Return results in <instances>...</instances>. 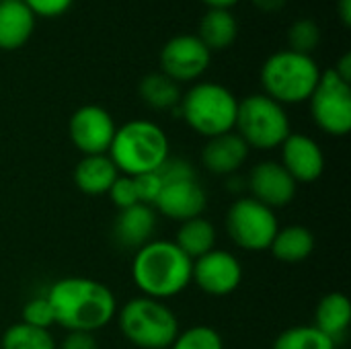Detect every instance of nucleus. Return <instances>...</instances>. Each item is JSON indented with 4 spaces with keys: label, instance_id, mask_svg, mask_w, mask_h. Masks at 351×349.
Segmentation results:
<instances>
[{
    "label": "nucleus",
    "instance_id": "nucleus-27",
    "mask_svg": "<svg viewBox=\"0 0 351 349\" xmlns=\"http://www.w3.org/2000/svg\"><path fill=\"white\" fill-rule=\"evenodd\" d=\"M288 43L292 51L313 56V51L321 43V29L319 23L313 19H296L288 29Z\"/></svg>",
    "mask_w": 351,
    "mask_h": 349
},
{
    "label": "nucleus",
    "instance_id": "nucleus-11",
    "mask_svg": "<svg viewBox=\"0 0 351 349\" xmlns=\"http://www.w3.org/2000/svg\"><path fill=\"white\" fill-rule=\"evenodd\" d=\"M115 121L111 113L101 105H82L78 107L68 121L70 142L82 156L107 154L115 136Z\"/></svg>",
    "mask_w": 351,
    "mask_h": 349
},
{
    "label": "nucleus",
    "instance_id": "nucleus-13",
    "mask_svg": "<svg viewBox=\"0 0 351 349\" xmlns=\"http://www.w3.org/2000/svg\"><path fill=\"white\" fill-rule=\"evenodd\" d=\"M247 187L253 200L276 210L292 204V200L296 197L298 183L290 177V173L280 163L261 160L251 169Z\"/></svg>",
    "mask_w": 351,
    "mask_h": 349
},
{
    "label": "nucleus",
    "instance_id": "nucleus-36",
    "mask_svg": "<svg viewBox=\"0 0 351 349\" xmlns=\"http://www.w3.org/2000/svg\"><path fill=\"white\" fill-rule=\"evenodd\" d=\"M337 14H339V21L343 27H350L351 25V0H337Z\"/></svg>",
    "mask_w": 351,
    "mask_h": 349
},
{
    "label": "nucleus",
    "instance_id": "nucleus-33",
    "mask_svg": "<svg viewBox=\"0 0 351 349\" xmlns=\"http://www.w3.org/2000/svg\"><path fill=\"white\" fill-rule=\"evenodd\" d=\"M58 349H99V344L93 333H82V331H70L64 341L58 346Z\"/></svg>",
    "mask_w": 351,
    "mask_h": 349
},
{
    "label": "nucleus",
    "instance_id": "nucleus-14",
    "mask_svg": "<svg viewBox=\"0 0 351 349\" xmlns=\"http://www.w3.org/2000/svg\"><path fill=\"white\" fill-rule=\"evenodd\" d=\"M282 150V167L296 183H315L323 177L327 160L321 144L306 134H290Z\"/></svg>",
    "mask_w": 351,
    "mask_h": 349
},
{
    "label": "nucleus",
    "instance_id": "nucleus-20",
    "mask_svg": "<svg viewBox=\"0 0 351 349\" xmlns=\"http://www.w3.org/2000/svg\"><path fill=\"white\" fill-rule=\"evenodd\" d=\"M195 35L210 51L226 49L239 37V21L230 8H208L197 23Z\"/></svg>",
    "mask_w": 351,
    "mask_h": 349
},
{
    "label": "nucleus",
    "instance_id": "nucleus-16",
    "mask_svg": "<svg viewBox=\"0 0 351 349\" xmlns=\"http://www.w3.org/2000/svg\"><path fill=\"white\" fill-rule=\"evenodd\" d=\"M249 146L237 132L210 138L202 148V163L212 175L232 177L249 158Z\"/></svg>",
    "mask_w": 351,
    "mask_h": 349
},
{
    "label": "nucleus",
    "instance_id": "nucleus-9",
    "mask_svg": "<svg viewBox=\"0 0 351 349\" xmlns=\"http://www.w3.org/2000/svg\"><path fill=\"white\" fill-rule=\"evenodd\" d=\"M311 117L319 130L343 138L351 130V84L341 80L333 68L321 74L311 99Z\"/></svg>",
    "mask_w": 351,
    "mask_h": 349
},
{
    "label": "nucleus",
    "instance_id": "nucleus-2",
    "mask_svg": "<svg viewBox=\"0 0 351 349\" xmlns=\"http://www.w3.org/2000/svg\"><path fill=\"white\" fill-rule=\"evenodd\" d=\"M193 261L173 241H150L134 253L132 280L146 298L169 300L191 284Z\"/></svg>",
    "mask_w": 351,
    "mask_h": 349
},
{
    "label": "nucleus",
    "instance_id": "nucleus-30",
    "mask_svg": "<svg viewBox=\"0 0 351 349\" xmlns=\"http://www.w3.org/2000/svg\"><path fill=\"white\" fill-rule=\"evenodd\" d=\"M107 193H109V197H111V202H113V206L117 210H128V208L140 204L138 193H136L134 177H128V175H119Z\"/></svg>",
    "mask_w": 351,
    "mask_h": 349
},
{
    "label": "nucleus",
    "instance_id": "nucleus-24",
    "mask_svg": "<svg viewBox=\"0 0 351 349\" xmlns=\"http://www.w3.org/2000/svg\"><path fill=\"white\" fill-rule=\"evenodd\" d=\"M138 95L150 109H156V111L177 109L183 97L181 86L162 72L146 74L138 84Z\"/></svg>",
    "mask_w": 351,
    "mask_h": 349
},
{
    "label": "nucleus",
    "instance_id": "nucleus-15",
    "mask_svg": "<svg viewBox=\"0 0 351 349\" xmlns=\"http://www.w3.org/2000/svg\"><path fill=\"white\" fill-rule=\"evenodd\" d=\"M208 206V195L197 179H183L162 185L158 200L154 202V212L162 214L175 222H187L204 214Z\"/></svg>",
    "mask_w": 351,
    "mask_h": 349
},
{
    "label": "nucleus",
    "instance_id": "nucleus-7",
    "mask_svg": "<svg viewBox=\"0 0 351 349\" xmlns=\"http://www.w3.org/2000/svg\"><path fill=\"white\" fill-rule=\"evenodd\" d=\"M234 130L245 144L255 150L280 148L292 134L286 107L263 93L249 95L239 101Z\"/></svg>",
    "mask_w": 351,
    "mask_h": 349
},
{
    "label": "nucleus",
    "instance_id": "nucleus-19",
    "mask_svg": "<svg viewBox=\"0 0 351 349\" xmlns=\"http://www.w3.org/2000/svg\"><path fill=\"white\" fill-rule=\"evenodd\" d=\"M117 177L119 171L107 154L82 156L74 169V183L86 195H105Z\"/></svg>",
    "mask_w": 351,
    "mask_h": 349
},
{
    "label": "nucleus",
    "instance_id": "nucleus-34",
    "mask_svg": "<svg viewBox=\"0 0 351 349\" xmlns=\"http://www.w3.org/2000/svg\"><path fill=\"white\" fill-rule=\"evenodd\" d=\"M335 70V74L341 78V80H346V82H350L351 84V53H343L341 58H339V62H337V66L333 68Z\"/></svg>",
    "mask_w": 351,
    "mask_h": 349
},
{
    "label": "nucleus",
    "instance_id": "nucleus-12",
    "mask_svg": "<svg viewBox=\"0 0 351 349\" xmlns=\"http://www.w3.org/2000/svg\"><path fill=\"white\" fill-rule=\"evenodd\" d=\"M243 282V265L237 255L214 249L191 265V284H195L208 296H228Z\"/></svg>",
    "mask_w": 351,
    "mask_h": 349
},
{
    "label": "nucleus",
    "instance_id": "nucleus-31",
    "mask_svg": "<svg viewBox=\"0 0 351 349\" xmlns=\"http://www.w3.org/2000/svg\"><path fill=\"white\" fill-rule=\"evenodd\" d=\"M136 183V193H138V202L144 206H154V202L160 195L162 189V181L158 177V173H146V175H138L134 177Z\"/></svg>",
    "mask_w": 351,
    "mask_h": 349
},
{
    "label": "nucleus",
    "instance_id": "nucleus-8",
    "mask_svg": "<svg viewBox=\"0 0 351 349\" xmlns=\"http://www.w3.org/2000/svg\"><path fill=\"white\" fill-rule=\"evenodd\" d=\"M230 241L249 253L269 251L276 232L280 230L276 212L253 197H239L230 204L224 220Z\"/></svg>",
    "mask_w": 351,
    "mask_h": 349
},
{
    "label": "nucleus",
    "instance_id": "nucleus-21",
    "mask_svg": "<svg viewBox=\"0 0 351 349\" xmlns=\"http://www.w3.org/2000/svg\"><path fill=\"white\" fill-rule=\"evenodd\" d=\"M351 323V304L350 298L343 292H329L325 294L315 311V327L331 337L335 344L341 339Z\"/></svg>",
    "mask_w": 351,
    "mask_h": 349
},
{
    "label": "nucleus",
    "instance_id": "nucleus-29",
    "mask_svg": "<svg viewBox=\"0 0 351 349\" xmlns=\"http://www.w3.org/2000/svg\"><path fill=\"white\" fill-rule=\"evenodd\" d=\"M21 323L29 325V327H37V329H51L56 325L53 321V311L49 306V300L45 296H37L25 302L23 306V315H21Z\"/></svg>",
    "mask_w": 351,
    "mask_h": 349
},
{
    "label": "nucleus",
    "instance_id": "nucleus-23",
    "mask_svg": "<svg viewBox=\"0 0 351 349\" xmlns=\"http://www.w3.org/2000/svg\"><path fill=\"white\" fill-rule=\"evenodd\" d=\"M216 226L206 220L204 216L191 218L187 222H181L177 230V239L173 241L191 261L199 259L202 255L216 249Z\"/></svg>",
    "mask_w": 351,
    "mask_h": 349
},
{
    "label": "nucleus",
    "instance_id": "nucleus-35",
    "mask_svg": "<svg viewBox=\"0 0 351 349\" xmlns=\"http://www.w3.org/2000/svg\"><path fill=\"white\" fill-rule=\"evenodd\" d=\"M286 2L288 0H251V4L261 12H278L286 6Z\"/></svg>",
    "mask_w": 351,
    "mask_h": 349
},
{
    "label": "nucleus",
    "instance_id": "nucleus-3",
    "mask_svg": "<svg viewBox=\"0 0 351 349\" xmlns=\"http://www.w3.org/2000/svg\"><path fill=\"white\" fill-rule=\"evenodd\" d=\"M107 156L119 175L138 177L156 173L171 156V144L165 130L150 119H132L115 130Z\"/></svg>",
    "mask_w": 351,
    "mask_h": 349
},
{
    "label": "nucleus",
    "instance_id": "nucleus-37",
    "mask_svg": "<svg viewBox=\"0 0 351 349\" xmlns=\"http://www.w3.org/2000/svg\"><path fill=\"white\" fill-rule=\"evenodd\" d=\"M202 2H206L208 8H230V6H234L239 0H202Z\"/></svg>",
    "mask_w": 351,
    "mask_h": 349
},
{
    "label": "nucleus",
    "instance_id": "nucleus-25",
    "mask_svg": "<svg viewBox=\"0 0 351 349\" xmlns=\"http://www.w3.org/2000/svg\"><path fill=\"white\" fill-rule=\"evenodd\" d=\"M271 349H337V344L315 325H296L284 329L276 337Z\"/></svg>",
    "mask_w": 351,
    "mask_h": 349
},
{
    "label": "nucleus",
    "instance_id": "nucleus-1",
    "mask_svg": "<svg viewBox=\"0 0 351 349\" xmlns=\"http://www.w3.org/2000/svg\"><path fill=\"white\" fill-rule=\"evenodd\" d=\"M45 298L53 311L56 325L68 333H95L107 327L117 315L115 294L93 278H62L49 286Z\"/></svg>",
    "mask_w": 351,
    "mask_h": 349
},
{
    "label": "nucleus",
    "instance_id": "nucleus-4",
    "mask_svg": "<svg viewBox=\"0 0 351 349\" xmlns=\"http://www.w3.org/2000/svg\"><path fill=\"white\" fill-rule=\"evenodd\" d=\"M321 74L323 70L313 56L280 49L263 62L259 80L263 95L286 107L308 101L321 80Z\"/></svg>",
    "mask_w": 351,
    "mask_h": 349
},
{
    "label": "nucleus",
    "instance_id": "nucleus-17",
    "mask_svg": "<svg viewBox=\"0 0 351 349\" xmlns=\"http://www.w3.org/2000/svg\"><path fill=\"white\" fill-rule=\"evenodd\" d=\"M156 230V212L150 206L138 204L128 210H119L113 222V241L117 247L128 251H138L152 241Z\"/></svg>",
    "mask_w": 351,
    "mask_h": 349
},
{
    "label": "nucleus",
    "instance_id": "nucleus-32",
    "mask_svg": "<svg viewBox=\"0 0 351 349\" xmlns=\"http://www.w3.org/2000/svg\"><path fill=\"white\" fill-rule=\"evenodd\" d=\"M23 2L35 16L53 19V16H62L64 12H68L74 0H23Z\"/></svg>",
    "mask_w": 351,
    "mask_h": 349
},
{
    "label": "nucleus",
    "instance_id": "nucleus-26",
    "mask_svg": "<svg viewBox=\"0 0 351 349\" xmlns=\"http://www.w3.org/2000/svg\"><path fill=\"white\" fill-rule=\"evenodd\" d=\"M2 349H58L56 339L51 331L47 329H37L29 327L25 323H14L10 325L2 339H0Z\"/></svg>",
    "mask_w": 351,
    "mask_h": 349
},
{
    "label": "nucleus",
    "instance_id": "nucleus-18",
    "mask_svg": "<svg viewBox=\"0 0 351 349\" xmlns=\"http://www.w3.org/2000/svg\"><path fill=\"white\" fill-rule=\"evenodd\" d=\"M37 16L23 0H0V49L14 51L27 45Z\"/></svg>",
    "mask_w": 351,
    "mask_h": 349
},
{
    "label": "nucleus",
    "instance_id": "nucleus-10",
    "mask_svg": "<svg viewBox=\"0 0 351 349\" xmlns=\"http://www.w3.org/2000/svg\"><path fill=\"white\" fill-rule=\"evenodd\" d=\"M212 62V51L193 33L171 37L160 49V72L177 84L197 80Z\"/></svg>",
    "mask_w": 351,
    "mask_h": 349
},
{
    "label": "nucleus",
    "instance_id": "nucleus-6",
    "mask_svg": "<svg viewBox=\"0 0 351 349\" xmlns=\"http://www.w3.org/2000/svg\"><path fill=\"white\" fill-rule=\"evenodd\" d=\"M115 319L121 335L140 349H169L181 331L177 315L162 300L146 296L128 300Z\"/></svg>",
    "mask_w": 351,
    "mask_h": 349
},
{
    "label": "nucleus",
    "instance_id": "nucleus-28",
    "mask_svg": "<svg viewBox=\"0 0 351 349\" xmlns=\"http://www.w3.org/2000/svg\"><path fill=\"white\" fill-rule=\"evenodd\" d=\"M169 349H224V341L214 327L195 325L179 331Z\"/></svg>",
    "mask_w": 351,
    "mask_h": 349
},
{
    "label": "nucleus",
    "instance_id": "nucleus-5",
    "mask_svg": "<svg viewBox=\"0 0 351 349\" xmlns=\"http://www.w3.org/2000/svg\"><path fill=\"white\" fill-rule=\"evenodd\" d=\"M239 99L230 88L218 82H197L177 107L185 123L204 138H216L234 132Z\"/></svg>",
    "mask_w": 351,
    "mask_h": 349
},
{
    "label": "nucleus",
    "instance_id": "nucleus-22",
    "mask_svg": "<svg viewBox=\"0 0 351 349\" xmlns=\"http://www.w3.org/2000/svg\"><path fill=\"white\" fill-rule=\"evenodd\" d=\"M269 251L282 263H288V265L302 263L315 251V234L302 224L280 228L271 241Z\"/></svg>",
    "mask_w": 351,
    "mask_h": 349
}]
</instances>
